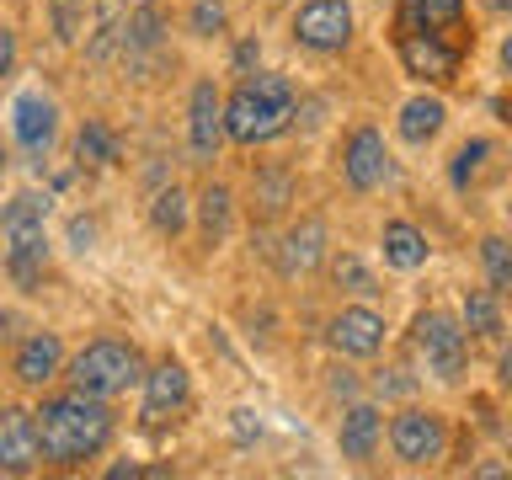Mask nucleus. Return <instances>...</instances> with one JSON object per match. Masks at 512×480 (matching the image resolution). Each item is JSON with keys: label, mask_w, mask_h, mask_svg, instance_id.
Returning <instances> with one entry per match:
<instances>
[{"label": "nucleus", "mask_w": 512, "mask_h": 480, "mask_svg": "<svg viewBox=\"0 0 512 480\" xmlns=\"http://www.w3.org/2000/svg\"><path fill=\"white\" fill-rule=\"evenodd\" d=\"M342 171H347V182L358 192L384 187V176H390V150H384L379 128H352V139L342 150Z\"/></svg>", "instance_id": "nucleus-13"}, {"label": "nucleus", "mask_w": 512, "mask_h": 480, "mask_svg": "<svg viewBox=\"0 0 512 480\" xmlns=\"http://www.w3.org/2000/svg\"><path fill=\"white\" fill-rule=\"evenodd\" d=\"M11 134H16L22 150L48 155V144H54V134H59V107L48 102L43 91H22L11 102Z\"/></svg>", "instance_id": "nucleus-12"}, {"label": "nucleus", "mask_w": 512, "mask_h": 480, "mask_svg": "<svg viewBox=\"0 0 512 480\" xmlns=\"http://www.w3.org/2000/svg\"><path fill=\"white\" fill-rule=\"evenodd\" d=\"M187 27L198 32V38H214V32H224V6H219V0H192Z\"/></svg>", "instance_id": "nucleus-29"}, {"label": "nucleus", "mask_w": 512, "mask_h": 480, "mask_svg": "<svg viewBox=\"0 0 512 480\" xmlns=\"http://www.w3.org/2000/svg\"><path fill=\"white\" fill-rule=\"evenodd\" d=\"M384 262L400 267V272H416L427 262V235L416 230V224H406V219H390L384 224Z\"/></svg>", "instance_id": "nucleus-21"}, {"label": "nucleus", "mask_w": 512, "mask_h": 480, "mask_svg": "<svg viewBox=\"0 0 512 480\" xmlns=\"http://www.w3.org/2000/svg\"><path fill=\"white\" fill-rule=\"evenodd\" d=\"M320 256H326V224L320 219H299L294 230L283 235V251H278V267L294 278V272H315Z\"/></svg>", "instance_id": "nucleus-17"}, {"label": "nucleus", "mask_w": 512, "mask_h": 480, "mask_svg": "<svg viewBox=\"0 0 512 480\" xmlns=\"http://www.w3.org/2000/svg\"><path fill=\"white\" fill-rule=\"evenodd\" d=\"M416 347L427 358V374L443 384L464 379V368H470V336H464V326L448 310H427L416 320Z\"/></svg>", "instance_id": "nucleus-5"}, {"label": "nucleus", "mask_w": 512, "mask_h": 480, "mask_svg": "<svg viewBox=\"0 0 512 480\" xmlns=\"http://www.w3.org/2000/svg\"><path fill=\"white\" fill-rule=\"evenodd\" d=\"M187 400H192V379H187V368L166 358V363H155L150 374H144V427H160V422H171V416H182L187 411Z\"/></svg>", "instance_id": "nucleus-10"}, {"label": "nucleus", "mask_w": 512, "mask_h": 480, "mask_svg": "<svg viewBox=\"0 0 512 480\" xmlns=\"http://www.w3.org/2000/svg\"><path fill=\"white\" fill-rule=\"evenodd\" d=\"M187 144H192V155L208 160L224 144V96L214 80H198L192 86V102H187Z\"/></svg>", "instance_id": "nucleus-11"}, {"label": "nucleus", "mask_w": 512, "mask_h": 480, "mask_svg": "<svg viewBox=\"0 0 512 480\" xmlns=\"http://www.w3.org/2000/svg\"><path fill=\"white\" fill-rule=\"evenodd\" d=\"M336 283H347L352 294H374V278H368V267L358 256H336Z\"/></svg>", "instance_id": "nucleus-30"}, {"label": "nucleus", "mask_w": 512, "mask_h": 480, "mask_svg": "<svg viewBox=\"0 0 512 480\" xmlns=\"http://www.w3.org/2000/svg\"><path fill=\"white\" fill-rule=\"evenodd\" d=\"M459 22H464V0H400L395 32H438V38H448V32H459Z\"/></svg>", "instance_id": "nucleus-16"}, {"label": "nucleus", "mask_w": 512, "mask_h": 480, "mask_svg": "<svg viewBox=\"0 0 512 480\" xmlns=\"http://www.w3.org/2000/svg\"><path fill=\"white\" fill-rule=\"evenodd\" d=\"M198 224H203V240L208 246H219L224 235H230V187L208 182L203 198H198Z\"/></svg>", "instance_id": "nucleus-23"}, {"label": "nucleus", "mask_w": 512, "mask_h": 480, "mask_svg": "<svg viewBox=\"0 0 512 480\" xmlns=\"http://www.w3.org/2000/svg\"><path fill=\"white\" fill-rule=\"evenodd\" d=\"M38 470V438H32V411L0 406V475Z\"/></svg>", "instance_id": "nucleus-14"}, {"label": "nucleus", "mask_w": 512, "mask_h": 480, "mask_svg": "<svg viewBox=\"0 0 512 480\" xmlns=\"http://www.w3.org/2000/svg\"><path fill=\"white\" fill-rule=\"evenodd\" d=\"M160 43H166V16L150 0H139L118 27V54L128 70H150V64H160Z\"/></svg>", "instance_id": "nucleus-9"}, {"label": "nucleus", "mask_w": 512, "mask_h": 480, "mask_svg": "<svg viewBox=\"0 0 512 480\" xmlns=\"http://www.w3.org/2000/svg\"><path fill=\"white\" fill-rule=\"evenodd\" d=\"M379 438H384V416H379L374 406H352V411L342 416V432H336L342 459H352V464H368V459H374Z\"/></svg>", "instance_id": "nucleus-18"}, {"label": "nucleus", "mask_w": 512, "mask_h": 480, "mask_svg": "<svg viewBox=\"0 0 512 480\" xmlns=\"http://www.w3.org/2000/svg\"><path fill=\"white\" fill-rule=\"evenodd\" d=\"M144 379V358L134 342H118V336H96L70 358V384L80 395H96V400H112V395H128L134 384Z\"/></svg>", "instance_id": "nucleus-3"}, {"label": "nucleus", "mask_w": 512, "mask_h": 480, "mask_svg": "<svg viewBox=\"0 0 512 480\" xmlns=\"http://www.w3.org/2000/svg\"><path fill=\"white\" fill-rule=\"evenodd\" d=\"M443 123H448V107L438 102V96H411V102L400 107V139H406V144L438 139Z\"/></svg>", "instance_id": "nucleus-20"}, {"label": "nucleus", "mask_w": 512, "mask_h": 480, "mask_svg": "<svg viewBox=\"0 0 512 480\" xmlns=\"http://www.w3.org/2000/svg\"><path fill=\"white\" fill-rule=\"evenodd\" d=\"M480 262H486L491 294L502 299L507 288H512V256H507V240H502V235H486V240H480Z\"/></svg>", "instance_id": "nucleus-27"}, {"label": "nucleus", "mask_w": 512, "mask_h": 480, "mask_svg": "<svg viewBox=\"0 0 512 480\" xmlns=\"http://www.w3.org/2000/svg\"><path fill=\"white\" fill-rule=\"evenodd\" d=\"M256 59H262V48H256L251 38L235 48V70H240V75H251V70H256Z\"/></svg>", "instance_id": "nucleus-31"}, {"label": "nucleus", "mask_w": 512, "mask_h": 480, "mask_svg": "<svg viewBox=\"0 0 512 480\" xmlns=\"http://www.w3.org/2000/svg\"><path fill=\"white\" fill-rule=\"evenodd\" d=\"M395 48H400L406 75L416 80H454L464 59V43L438 38V32H395Z\"/></svg>", "instance_id": "nucleus-7"}, {"label": "nucleus", "mask_w": 512, "mask_h": 480, "mask_svg": "<svg viewBox=\"0 0 512 480\" xmlns=\"http://www.w3.org/2000/svg\"><path fill=\"white\" fill-rule=\"evenodd\" d=\"M294 38L315 54H342L352 43V6L347 0H304L294 11Z\"/></svg>", "instance_id": "nucleus-6"}, {"label": "nucleus", "mask_w": 512, "mask_h": 480, "mask_svg": "<svg viewBox=\"0 0 512 480\" xmlns=\"http://www.w3.org/2000/svg\"><path fill=\"white\" fill-rule=\"evenodd\" d=\"M331 347L342 352V358H374V352L384 347V315H374V310H342L331 320Z\"/></svg>", "instance_id": "nucleus-15"}, {"label": "nucleus", "mask_w": 512, "mask_h": 480, "mask_svg": "<svg viewBox=\"0 0 512 480\" xmlns=\"http://www.w3.org/2000/svg\"><path fill=\"white\" fill-rule=\"evenodd\" d=\"M486 6H491V11H507V6H512V0H486Z\"/></svg>", "instance_id": "nucleus-33"}, {"label": "nucleus", "mask_w": 512, "mask_h": 480, "mask_svg": "<svg viewBox=\"0 0 512 480\" xmlns=\"http://www.w3.org/2000/svg\"><path fill=\"white\" fill-rule=\"evenodd\" d=\"M32 438H38V459L59 464V470H75V464L96 459L112 443V411L107 400L96 395H54L32 411Z\"/></svg>", "instance_id": "nucleus-1"}, {"label": "nucleus", "mask_w": 512, "mask_h": 480, "mask_svg": "<svg viewBox=\"0 0 512 480\" xmlns=\"http://www.w3.org/2000/svg\"><path fill=\"white\" fill-rule=\"evenodd\" d=\"M48 22H54L59 43H80V32L91 22V0H48Z\"/></svg>", "instance_id": "nucleus-26"}, {"label": "nucleus", "mask_w": 512, "mask_h": 480, "mask_svg": "<svg viewBox=\"0 0 512 480\" xmlns=\"http://www.w3.org/2000/svg\"><path fill=\"white\" fill-rule=\"evenodd\" d=\"M43 214H48V198H38V192L11 198L6 214H0V235H6V267H11V278L22 283V288L38 283V278H43V262H48Z\"/></svg>", "instance_id": "nucleus-4"}, {"label": "nucleus", "mask_w": 512, "mask_h": 480, "mask_svg": "<svg viewBox=\"0 0 512 480\" xmlns=\"http://www.w3.org/2000/svg\"><path fill=\"white\" fill-rule=\"evenodd\" d=\"M390 443H395V459L400 464H432V459H443V443H448V432H443V416L438 411H400L395 422H390Z\"/></svg>", "instance_id": "nucleus-8"}, {"label": "nucleus", "mask_w": 512, "mask_h": 480, "mask_svg": "<svg viewBox=\"0 0 512 480\" xmlns=\"http://www.w3.org/2000/svg\"><path fill=\"white\" fill-rule=\"evenodd\" d=\"M11 64H16V32L0 27V75H11Z\"/></svg>", "instance_id": "nucleus-32"}, {"label": "nucleus", "mask_w": 512, "mask_h": 480, "mask_svg": "<svg viewBox=\"0 0 512 480\" xmlns=\"http://www.w3.org/2000/svg\"><path fill=\"white\" fill-rule=\"evenodd\" d=\"M59 363H64V342L54 331H38V336H27V342H22V352H16V379L38 390V384H48L59 374Z\"/></svg>", "instance_id": "nucleus-19"}, {"label": "nucleus", "mask_w": 512, "mask_h": 480, "mask_svg": "<svg viewBox=\"0 0 512 480\" xmlns=\"http://www.w3.org/2000/svg\"><path fill=\"white\" fill-rule=\"evenodd\" d=\"M75 160H80V166H112V160H118V139H112V128L91 118L75 134Z\"/></svg>", "instance_id": "nucleus-24"}, {"label": "nucleus", "mask_w": 512, "mask_h": 480, "mask_svg": "<svg viewBox=\"0 0 512 480\" xmlns=\"http://www.w3.org/2000/svg\"><path fill=\"white\" fill-rule=\"evenodd\" d=\"M464 336H480V342H496L502 336V304H496L491 288H470L464 294Z\"/></svg>", "instance_id": "nucleus-22"}, {"label": "nucleus", "mask_w": 512, "mask_h": 480, "mask_svg": "<svg viewBox=\"0 0 512 480\" xmlns=\"http://www.w3.org/2000/svg\"><path fill=\"white\" fill-rule=\"evenodd\" d=\"M486 155H491V139H470V144H459V155H454V187H459V192L480 176Z\"/></svg>", "instance_id": "nucleus-28"}, {"label": "nucleus", "mask_w": 512, "mask_h": 480, "mask_svg": "<svg viewBox=\"0 0 512 480\" xmlns=\"http://www.w3.org/2000/svg\"><path fill=\"white\" fill-rule=\"evenodd\" d=\"M150 224H155L160 235H182V230H187V192L176 187V182L155 192V203H150Z\"/></svg>", "instance_id": "nucleus-25"}, {"label": "nucleus", "mask_w": 512, "mask_h": 480, "mask_svg": "<svg viewBox=\"0 0 512 480\" xmlns=\"http://www.w3.org/2000/svg\"><path fill=\"white\" fill-rule=\"evenodd\" d=\"M294 123V80L251 70L224 102V139L235 144H267Z\"/></svg>", "instance_id": "nucleus-2"}]
</instances>
